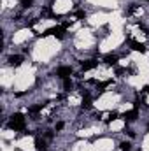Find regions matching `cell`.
I'll return each mask as SVG.
<instances>
[{
	"instance_id": "2e32d148",
	"label": "cell",
	"mask_w": 149,
	"mask_h": 151,
	"mask_svg": "<svg viewBox=\"0 0 149 151\" xmlns=\"http://www.w3.org/2000/svg\"><path fill=\"white\" fill-rule=\"evenodd\" d=\"M119 146H121V151H128V150H130V146H132V144H130V142H121Z\"/></svg>"
},
{
	"instance_id": "277c9868",
	"label": "cell",
	"mask_w": 149,
	"mask_h": 151,
	"mask_svg": "<svg viewBox=\"0 0 149 151\" xmlns=\"http://www.w3.org/2000/svg\"><path fill=\"white\" fill-rule=\"evenodd\" d=\"M70 74H72V67H58L56 69V76H60L62 79L70 77Z\"/></svg>"
},
{
	"instance_id": "5bb4252c",
	"label": "cell",
	"mask_w": 149,
	"mask_h": 151,
	"mask_svg": "<svg viewBox=\"0 0 149 151\" xmlns=\"http://www.w3.org/2000/svg\"><path fill=\"white\" fill-rule=\"evenodd\" d=\"M109 84H112V79H107V81L100 83V84H98V91H104V88H107Z\"/></svg>"
},
{
	"instance_id": "5b68a950",
	"label": "cell",
	"mask_w": 149,
	"mask_h": 151,
	"mask_svg": "<svg viewBox=\"0 0 149 151\" xmlns=\"http://www.w3.org/2000/svg\"><path fill=\"white\" fill-rule=\"evenodd\" d=\"M137 116H139V113H137V109L133 107L132 111H126L125 114H121V118L125 119V121H135L137 119Z\"/></svg>"
},
{
	"instance_id": "30bf717a",
	"label": "cell",
	"mask_w": 149,
	"mask_h": 151,
	"mask_svg": "<svg viewBox=\"0 0 149 151\" xmlns=\"http://www.w3.org/2000/svg\"><path fill=\"white\" fill-rule=\"evenodd\" d=\"M91 106H93V104H91V99H90V97H82L81 107H82V109H91Z\"/></svg>"
},
{
	"instance_id": "44dd1931",
	"label": "cell",
	"mask_w": 149,
	"mask_h": 151,
	"mask_svg": "<svg viewBox=\"0 0 149 151\" xmlns=\"http://www.w3.org/2000/svg\"><path fill=\"white\" fill-rule=\"evenodd\" d=\"M148 128H149V125H148Z\"/></svg>"
},
{
	"instance_id": "e0dca14e",
	"label": "cell",
	"mask_w": 149,
	"mask_h": 151,
	"mask_svg": "<svg viewBox=\"0 0 149 151\" xmlns=\"http://www.w3.org/2000/svg\"><path fill=\"white\" fill-rule=\"evenodd\" d=\"M19 2H21V5H23V7H30V5L34 4V0H19Z\"/></svg>"
},
{
	"instance_id": "8fae6325",
	"label": "cell",
	"mask_w": 149,
	"mask_h": 151,
	"mask_svg": "<svg viewBox=\"0 0 149 151\" xmlns=\"http://www.w3.org/2000/svg\"><path fill=\"white\" fill-rule=\"evenodd\" d=\"M117 116H119V114L116 113V111H112V113H107V114H105V118H104V119H105L107 123H111V121H114V119H117Z\"/></svg>"
},
{
	"instance_id": "ac0fdd59",
	"label": "cell",
	"mask_w": 149,
	"mask_h": 151,
	"mask_svg": "<svg viewBox=\"0 0 149 151\" xmlns=\"http://www.w3.org/2000/svg\"><path fill=\"white\" fill-rule=\"evenodd\" d=\"M63 128V121H60V123H56V130H62Z\"/></svg>"
},
{
	"instance_id": "7402d4cb",
	"label": "cell",
	"mask_w": 149,
	"mask_h": 151,
	"mask_svg": "<svg viewBox=\"0 0 149 151\" xmlns=\"http://www.w3.org/2000/svg\"><path fill=\"white\" fill-rule=\"evenodd\" d=\"M148 2H149V0H148Z\"/></svg>"
},
{
	"instance_id": "52a82bcc",
	"label": "cell",
	"mask_w": 149,
	"mask_h": 151,
	"mask_svg": "<svg viewBox=\"0 0 149 151\" xmlns=\"http://www.w3.org/2000/svg\"><path fill=\"white\" fill-rule=\"evenodd\" d=\"M35 150L37 151H46L47 150V139H40V137H37V139H35Z\"/></svg>"
},
{
	"instance_id": "7c38bea8",
	"label": "cell",
	"mask_w": 149,
	"mask_h": 151,
	"mask_svg": "<svg viewBox=\"0 0 149 151\" xmlns=\"http://www.w3.org/2000/svg\"><path fill=\"white\" fill-rule=\"evenodd\" d=\"M63 90H65V91H70V90H72V81H70V77H65V79H63Z\"/></svg>"
},
{
	"instance_id": "8992f818",
	"label": "cell",
	"mask_w": 149,
	"mask_h": 151,
	"mask_svg": "<svg viewBox=\"0 0 149 151\" xmlns=\"http://www.w3.org/2000/svg\"><path fill=\"white\" fill-rule=\"evenodd\" d=\"M7 62H9V65H11V67H18V65H21L23 56H19V55H11V56L7 58Z\"/></svg>"
},
{
	"instance_id": "ba28073f",
	"label": "cell",
	"mask_w": 149,
	"mask_h": 151,
	"mask_svg": "<svg viewBox=\"0 0 149 151\" xmlns=\"http://www.w3.org/2000/svg\"><path fill=\"white\" fill-rule=\"evenodd\" d=\"M97 65H98V62H97V60H86V62H82V63H81L82 70H91V69H95Z\"/></svg>"
},
{
	"instance_id": "9c48e42d",
	"label": "cell",
	"mask_w": 149,
	"mask_h": 151,
	"mask_svg": "<svg viewBox=\"0 0 149 151\" xmlns=\"http://www.w3.org/2000/svg\"><path fill=\"white\" fill-rule=\"evenodd\" d=\"M104 62H105V65H116L117 63V56L116 55H105Z\"/></svg>"
},
{
	"instance_id": "ffe728a7",
	"label": "cell",
	"mask_w": 149,
	"mask_h": 151,
	"mask_svg": "<svg viewBox=\"0 0 149 151\" xmlns=\"http://www.w3.org/2000/svg\"><path fill=\"white\" fill-rule=\"evenodd\" d=\"M144 91H146V93H149V84H148V86H144Z\"/></svg>"
},
{
	"instance_id": "9a60e30c",
	"label": "cell",
	"mask_w": 149,
	"mask_h": 151,
	"mask_svg": "<svg viewBox=\"0 0 149 151\" xmlns=\"http://www.w3.org/2000/svg\"><path fill=\"white\" fill-rule=\"evenodd\" d=\"M75 18H77V19H84V18H86V12H84V11H77V12H75Z\"/></svg>"
},
{
	"instance_id": "6da1fadb",
	"label": "cell",
	"mask_w": 149,
	"mask_h": 151,
	"mask_svg": "<svg viewBox=\"0 0 149 151\" xmlns=\"http://www.w3.org/2000/svg\"><path fill=\"white\" fill-rule=\"evenodd\" d=\"M11 130H14V132H18V130H25V116L21 113H16L11 116V119H9V125H7Z\"/></svg>"
},
{
	"instance_id": "3957f363",
	"label": "cell",
	"mask_w": 149,
	"mask_h": 151,
	"mask_svg": "<svg viewBox=\"0 0 149 151\" xmlns=\"http://www.w3.org/2000/svg\"><path fill=\"white\" fill-rule=\"evenodd\" d=\"M126 42H128V46H130L133 51H139V53H146V46H144V44H140V42H137V40H133V39H128Z\"/></svg>"
},
{
	"instance_id": "d6986e66",
	"label": "cell",
	"mask_w": 149,
	"mask_h": 151,
	"mask_svg": "<svg viewBox=\"0 0 149 151\" xmlns=\"http://www.w3.org/2000/svg\"><path fill=\"white\" fill-rule=\"evenodd\" d=\"M46 139H47V141L53 139V132H46Z\"/></svg>"
},
{
	"instance_id": "7a4b0ae2",
	"label": "cell",
	"mask_w": 149,
	"mask_h": 151,
	"mask_svg": "<svg viewBox=\"0 0 149 151\" xmlns=\"http://www.w3.org/2000/svg\"><path fill=\"white\" fill-rule=\"evenodd\" d=\"M63 34H65V28L60 25V27H53V28H47L44 34H37V35H42V37H47V35H56L58 39L63 37Z\"/></svg>"
},
{
	"instance_id": "4fadbf2b",
	"label": "cell",
	"mask_w": 149,
	"mask_h": 151,
	"mask_svg": "<svg viewBox=\"0 0 149 151\" xmlns=\"http://www.w3.org/2000/svg\"><path fill=\"white\" fill-rule=\"evenodd\" d=\"M44 106H46V104H39V106H34V107H30V109H28V113H30V114H37L39 111H42V107H44Z\"/></svg>"
}]
</instances>
